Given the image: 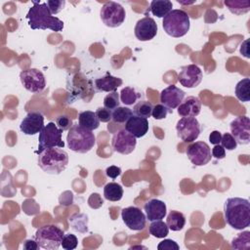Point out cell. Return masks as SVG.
Listing matches in <instances>:
<instances>
[{
	"mask_svg": "<svg viewBox=\"0 0 250 250\" xmlns=\"http://www.w3.org/2000/svg\"><path fill=\"white\" fill-rule=\"evenodd\" d=\"M63 231L55 225H45L35 232V240L39 246L47 250H57L63 236Z\"/></svg>",
	"mask_w": 250,
	"mask_h": 250,
	"instance_id": "obj_6",
	"label": "cell"
},
{
	"mask_svg": "<svg viewBox=\"0 0 250 250\" xmlns=\"http://www.w3.org/2000/svg\"><path fill=\"white\" fill-rule=\"evenodd\" d=\"M37 161L44 172L59 175L68 164V154L61 147H48L38 153Z\"/></svg>",
	"mask_w": 250,
	"mask_h": 250,
	"instance_id": "obj_3",
	"label": "cell"
},
{
	"mask_svg": "<svg viewBox=\"0 0 250 250\" xmlns=\"http://www.w3.org/2000/svg\"><path fill=\"white\" fill-rule=\"evenodd\" d=\"M189 161L195 166H204L212 158L211 148L205 142H194L190 144L186 150Z\"/></svg>",
	"mask_w": 250,
	"mask_h": 250,
	"instance_id": "obj_11",
	"label": "cell"
},
{
	"mask_svg": "<svg viewBox=\"0 0 250 250\" xmlns=\"http://www.w3.org/2000/svg\"><path fill=\"white\" fill-rule=\"evenodd\" d=\"M158 250H179L180 246L175 240L172 239H164L157 245Z\"/></svg>",
	"mask_w": 250,
	"mask_h": 250,
	"instance_id": "obj_42",
	"label": "cell"
},
{
	"mask_svg": "<svg viewBox=\"0 0 250 250\" xmlns=\"http://www.w3.org/2000/svg\"><path fill=\"white\" fill-rule=\"evenodd\" d=\"M135 36L140 41H149L157 34V24L150 17H145L139 20L134 28Z\"/></svg>",
	"mask_w": 250,
	"mask_h": 250,
	"instance_id": "obj_16",
	"label": "cell"
},
{
	"mask_svg": "<svg viewBox=\"0 0 250 250\" xmlns=\"http://www.w3.org/2000/svg\"><path fill=\"white\" fill-rule=\"evenodd\" d=\"M121 169L120 167L111 165L105 169V175L110 179H116L118 176L121 175Z\"/></svg>",
	"mask_w": 250,
	"mask_h": 250,
	"instance_id": "obj_44",
	"label": "cell"
},
{
	"mask_svg": "<svg viewBox=\"0 0 250 250\" xmlns=\"http://www.w3.org/2000/svg\"><path fill=\"white\" fill-rule=\"evenodd\" d=\"M178 137L185 143L194 142L201 133V127L195 117H183L176 124Z\"/></svg>",
	"mask_w": 250,
	"mask_h": 250,
	"instance_id": "obj_9",
	"label": "cell"
},
{
	"mask_svg": "<svg viewBox=\"0 0 250 250\" xmlns=\"http://www.w3.org/2000/svg\"><path fill=\"white\" fill-rule=\"evenodd\" d=\"M136 145L137 138L125 130V128L117 131L111 139V146L113 150L124 155L133 152L136 148Z\"/></svg>",
	"mask_w": 250,
	"mask_h": 250,
	"instance_id": "obj_12",
	"label": "cell"
},
{
	"mask_svg": "<svg viewBox=\"0 0 250 250\" xmlns=\"http://www.w3.org/2000/svg\"><path fill=\"white\" fill-rule=\"evenodd\" d=\"M146 214V219L150 222L156 221V220H162L166 216L167 213V207L166 204L159 199L152 198L148 200L144 207Z\"/></svg>",
	"mask_w": 250,
	"mask_h": 250,
	"instance_id": "obj_20",
	"label": "cell"
},
{
	"mask_svg": "<svg viewBox=\"0 0 250 250\" xmlns=\"http://www.w3.org/2000/svg\"><path fill=\"white\" fill-rule=\"evenodd\" d=\"M96 115L99 118L100 122H109L112 119V111L104 107H98L96 110Z\"/></svg>",
	"mask_w": 250,
	"mask_h": 250,
	"instance_id": "obj_39",
	"label": "cell"
},
{
	"mask_svg": "<svg viewBox=\"0 0 250 250\" xmlns=\"http://www.w3.org/2000/svg\"><path fill=\"white\" fill-rule=\"evenodd\" d=\"M22 246H23V249H25V250H37L40 248L37 241L32 240V239H26Z\"/></svg>",
	"mask_w": 250,
	"mask_h": 250,
	"instance_id": "obj_46",
	"label": "cell"
},
{
	"mask_svg": "<svg viewBox=\"0 0 250 250\" xmlns=\"http://www.w3.org/2000/svg\"><path fill=\"white\" fill-rule=\"evenodd\" d=\"M146 249V247L145 246H142V245H137V246H131L129 249Z\"/></svg>",
	"mask_w": 250,
	"mask_h": 250,
	"instance_id": "obj_48",
	"label": "cell"
},
{
	"mask_svg": "<svg viewBox=\"0 0 250 250\" xmlns=\"http://www.w3.org/2000/svg\"><path fill=\"white\" fill-rule=\"evenodd\" d=\"M149 233L156 238H164L169 233V228L162 220L152 221L148 227Z\"/></svg>",
	"mask_w": 250,
	"mask_h": 250,
	"instance_id": "obj_28",
	"label": "cell"
},
{
	"mask_svg": "<svg viewBox=\"0 0 250 250\" xmlns=\"http://www.w3.org/2000/svg\"><path fill=\"white\" fill-rule=\"evenodd\" d=\"M120 103V97L116 91L110 92L104 98V106L112 111L119 106Z\"/></svg>",
	"mask_w": 250,
	"mask_h": 250,
	"instance_id": "obj_34",
	"label": "cell"
},
{
	"mask_svg": "<svg viewBox=\"0 0 250 250\" xmlns=\"http://www.w3.org/2000/svg\"><path fill=\"white\" fill-rule=\"evenodd\" d=\"M119 97H120L121 103H123L126 105H132L138 101V99L141 97V94L138 93L132 87H124L121 90Z\"/></svg>",
	"mask_w": 250,
	"mask_h": 250,
	"instance_id": "obj_30",
	"label": "cell"
},
{
	"mask_svg": "<svg viewBox=\"0 0 250 250\" xmlns=\"http://www.w3.org/2000/svg\"><path fill=\"white\" fill-rule=\"evenodd\" d=\"M173 8V4L169 0H153L150 2L149 10L151 14L157 18H164Z\"/></svg>",
	"mask_w": 250,
	"mask_h": 250,
	"instance_id": "obj_24",
	"label": "cell"
},
{
	"mask_svg": "<svg viewBox=\"0 0 250 250\" xmlns=\"http://www.w3.org/2000/svg\"><path fill=\"white\" fill-rule=\"evenodd\" d=\"M152 107H153V105L151 104L150 102L139 101L137 104H135V105L133 107V113H134V115L147 119L148 117L151 116Z\"/></svg>",
	"mask_w": 250,
	"mask_h": 250,
	"instance_id": "obj_31",
	"label": "cell"
},
{
	"mask_svg": "<svg viewBox=\"0 0 250 250\" xmlns=\"http://www.w3.org/2000/svg\"><path fill=\"white\" fill-rule=\"evenodd\" d=\"M186 93L175 85H169L160 93V102L170 110L179 106L185 99Z\"/></svg>",
	"mask_w": 250,
	"mask_h": 250,
	"instance_id": "obj_18",
	"label": "cell"
},
{
	"mask_svg": "<svg viewBox=\"0 0 250 250\" xmlns=\"http://www.w3.org/2000/svg\"><path fill=\"white\" fill-rule=\"evenodd\" d=\"M62 130L60 129L55 122H49L39 133L38 137V149L37 153L41 152L48 147H61L64 146V143L62 140Z\"/></svg>",
	"mask_w": 250,
	"mask_h": 250,
	"instance_id": "obj_7",
	"label": "cell"
},
{
	"mask_svg": "<svg viewBox=\"0 0 250 250\" xmlns=\"http://www.w3.org/2000/svg\"><path fill=\"white\" fill-rule=\"evenodd\" d=\"M70 222H71V225H72V229H75L76 231H79V232H85L87 231V222H88V219H87V216L83 214H79L78 215V220H74V218H71L70 219Z\"/></svg>",
	"mask_w": 250,
	"mask_h": 250,
	"instance_id": "obj_35",
	"label": "cell"
},
{
	"mask_svg": "<svg viewBox=\"0 0 250 250\" xmlns=\"http://www.w3.org/2000/svg\"><path fill=\"white\" fill-rule=\"evenodd\" d=\"M248 42L249 40L246 39L240 46V53L245 57V58H250L249 52H248Z\"/></svg>",
	"mask_w": 250,
	"mask_h": 250,
	"instance_id": "obj_47",
	"label": "cell"
},
{
	"mask_svg": "<svg viewBox=\"0 0 250 250\" xmlns=\"http://www.w3.org/2000/svg\"><path fill=\"white\" fill-rule=\"evenodd\" d=\"M162 26L168 35L175 38L183 37L189 30V17L183 10H172L167 16L163 18Z\"/></svg>",
	"mask_w": 250,
	"mask_h": 250,
	"instance_id": "obj_5",
	"label": "cell"
},
{
	"mask_svg": "<svg viewBox=\"0 0 250 250\" xmlns=\"http://www.w3.org/2000/svg\"><path fill=\"white\" fill-rule=\"evenodd\" d=\"M78 124L90 131L96 130L100 126V120L96 115V112L91 110H85L78 115Z\"/></svg>",
	"mask_w": 250,
	"mask_h": 250,
	"instance_id": "obj_23",
	"label": "cell"
},
{
	"mask_svg": "<svg viewBox=\"0 0 250 250\" xmlns=\"http://www.w3.org/2000/svg\"><path fill=\"white\" fill-rule=\"evenodd\" d=\"M44 128V116L37 111L29 112L23 117L20 124V129L24 135H35Z\"/></svg>",
	"mask_w": 250,
	"mask_h": 250,
	"instance_id": "obj_17",
	"label": "cell"
},
{
	"mask_svg": "<svg viewBox=\"0 0 250 250\" xmlns=\"http://www.w3.org/2000/svg\"><path fill=\"white\" fill-rule=\"evenodd\" d=\"M169 112H171V110L169 108H167L164 104H157L153 105V107H152L151 116L156 120H161V119L166 118V116Z\"/></svg>",
	"mask_w": 250,
	"mask_h": 250,
	"instance_id": "obj_37",
	"label": "cell"
},
{
	"mask_svg": "<svg viewBox=\"0 0 250 250\" xmlns=\"http://www.w3.org/2000/svg\"><path fill=\"white\" fill-rule=\"evenodd\" d=\"M57 126L62 131L69 130L72 127V120L67 115H60L56 118Z\"/></svg>",
	"mask_w": 250,
	"mask_h": 250,
	"instance_id": "obj_40",
	"label": "cell"
},
{
	"mask_svg": "<svg viewBox=\"0 0 250 250\" xmlns=\"http://www.w3.org/2000/svg\"><path fill=\"white\" fill-rule=\"evenodd\" d=\"M230 134L239 145H247L250 143V120L249 117L238 116L229 124Z\"/></svg>",
	"mask_w": 250,
	"mask_h": 250,
	"instance_id": "obj_13",
	"label": "cell"
},
{
	"mask_svg": "<svg viewBox=\"0 0 250 250\" xmlns=\"http://www.w3.org/2000/svg\"><path fill=\"white\" fill-rule=\"evenodd\" d=\"M77 244H78V239L74 234L72 233L63 234L61 245L64 250H73L77 247Z\"/></svg>",
	"mask_w": 250,
	"mask_h": 250,
	"instance_id": "obj_36",
	"label": "cell"
},
{
	"mask_svg": "<svg viewBox=\"0 0 250 250\" xmlns=\"http://www.w3.org/2000/svg\"><path fill=\"white\" fill-rule=\"evenodd\" d=\"M125 130L135 138H143L148 131V121L146 118L132 115L125 123Z\"/></svg>",
	"mask_w": 250,
	"mask_h": 250,
	"instance_id": "obj_21",
	"label": "cell"
},
{
	"mask_svg": "<svg viewBox=\"0 0 250 250\" xmlns=\"http://www.w3.org/2000/svg\"><path fill=\"white\" fill-rule=\"evenodd\" d=\"M231 247L234 249H249L250 247V231L246 230L238 233L231 241Z\"/></svg>",
	"mask_w": 250,
	"mask_h": 250,
	"instance_id": "obj_33",
	"label": "cell"
},
{
	"mask_svg": "<svg viewBox=\"0 0 250 250\" xmlns=\"http://www.w3.org/2000/svg\"><path fill=\"white\" fill-rule=\"evenodd\" d=\"M212 157L216 158V159H223L226 157V149L219 144V145H215L214 147L212 148Z\"/></svg>",
	"mask_w": 250,
	"mask_h": 250,
	"instance_id": "obj_43",
	"label": "cell"
},
{
	"mask_svg": "<svg viewBox=\"0 0 250 250\" xmlns=\"http://www.w3.org/2000/svg\"><path fill=\"white\" fill-rule=\"evenodd\" d=\"M133 115V111L127 106H118L112 111V121L114 123L123 124Z\"/></svg>",
	"mask_w": 250,
	"mask_h": 250,
	"instance_id": "obj_32",
	"label": "cell"
},
{
	"mask_svg": "<svg viewBox=\"0 0 250 250\" xmlns=\"http://www.w3.org/2000/svg\"><path fill=\"white\" fill-rule=\"evenodd\" d=\"M224 4L228 7V9L229 10L230 13L234 14V15H243L246 14L247 12H249L250 10V3L249 1L245 0V1H225Z\"/></svg>",
	"mask_w": 250,
	"mask_h": 250,
	"instance_id": "obj_29",
	"label": "cell"
},
{
	"mask_svg": "<svg viewBox=\"0 0 250 250\" xmlns=\"http://www.w3.org/2000/svg\"><path fill=\"white\" fill-rule=\"evenodd\" d=\"M123 83L122 79L106 73L104 76L95 80V87L100 92H114Z\"/></svg>",
	"mask_w": 250,
	"mask_h": 250,
	"instance_id": "obj_22",
	"label": "cell"
},
{
	"mask_svg": "<svg viewBox=\"0 0 250 250\" xmlns=\"http://www.w3.org/2000/svg\"><path fill=\"white\" fill-rule=\"evenodd\" d=\"M201 102L197 97L188 96L178 106V114L182 117H195L200 113Z\"/></svg>",
	"mask_w": 250,
	"mask_h": 250,
	"instance_id": "obj_19",
	"label": "cell"
},
{
	"mask_svg": "<svg viewBox=\"0 0 250 250\" xmlns=\"http://www.w3.org/2000/svg\"><path fill=\"white\" fill-rule=\"evenodd\" d=\"M104 196L106 200L109 201H119L123 196V188L119 184L110 182L104 188Z\"/></svg>",
	"mask_w": 250,
	"mask_h": 250,
	"instance_id": "obj_26",
	"label": "cell"
},
{
	"mask_svg": "<svg viewBox=\"0 0 250 250\" xmlns=\"http://www.w3.org/2000/svg\"><path fill=\"white\" fill-rule=\"evenodd\" d=\"M224 214L229 227L241 230L250 225V202L241 197L228 198L224 204Z\"/></svg>",
	"mask_w": 250,
	"mask_h": 250,
	"instance_id": "obj_2",
	"label": "cell"
},
{
	"mask_svg": "<svg viewBox=\"0 0 250 250\" xmlns=\"http://www.w3.org/2000/svg\"><path fill=\"white\" fill-rule=\"evenodd\" d=\"M67 146L74 152L87 153L96 145V136L92 131L74 124L68 130L66 136Z\"/></svg>",
	"mask_w": 250,
	"mask_h": 250,
	"instance_id": "obj_4",
	"label": "cell"
},
{
	"mask_svg": "<svg viewBox=\"0 0 250 250\" xmlns=\"http://www.w3.org/2000/svg\"><path fill=\"white\" fill-rule=\"evenodd\" d=\"M203 74L196 64H188L181 67L178 81L186 88H195L202 81Z\"/></svg>",
	"mask_w": 250,
	"mask_h": 250,
	"instance_id": "obj_15",
	"label": "cell"
},
{
	"mask_svg": "<svg viewBox=\"0 0 250 250\" xmlns=\"http://www.w3.org/2000/svg\"><path fill=\"white\" fill-rule=\"evenodd\" d=\"M166 224L169 229L173 231H179L183 229L186 225V217L183 213L176 210H172L167 215Z\"/></svg>",
	"mask_w": 250,
	"mask_h": 250,
	"instance_id": "obj_25",
	"label": "cell"
},
{
	"mask_svg": "<svg viewBox=\"0 0 250 250\" xmlns=\"http://www.w3.org/2000/svg\"><path fill=\"white\" fill-rule=\"evenodd\" d=\"M33 6L29 8L26 20L31 29H51L60 32L63 29V21L53 16L48 8L47 3H39L33 1Z\"/></svg>",
	"mask_w": 250,
	"mask_h": 250,
	"instance_id": "obj_1",
	"label": "cell"
},
{
	"mask_svg": "<svg viewBox=\"0 0 250 250\" xmlns=\"http://www.w3.org/2000/svg\"><path fill=\"white\" fill-rule=\"evenodd\" d=\"M178 3H180V4H192V3H194V1H190V2H183V1H181V0H178Z\"/></svg>",
	"mask_w": 250,
	"mask_h": 250,
	"instance_id": "obj_49",
	"label": "cell"
},
{
	"mask_svg": "<svg viewBox=\"0 0 250 250\" xmlns=\"http://www.w3.org/2000/svg\"><path fill=\"white\" fill-rule=\"evenodd\" d=\"M235 97L240 102L250 101V79L243 78L235 86Z\"/></svg>",
	"mask_w": 250,
	"mask_h": 250,
	"instance_id": "obj_27",
	"label": "cell"
},
{
	"mask_svg": "<svg viewBox=\"0 0 250 250\" xmlns=\"http://www.w3.org/2000/svg\"><path fill=\"white\" fill-rule=\"evenodd\" d=\"M20 79L22 86L31 93H40L46 87L45 76L37 68H28L21 71Z\"/></svg>",
	"mask_w": 250,
	"mask_h": 250,
	"instance_id": "obj_10",
	"label": "cell"
},
{
	"mask_svg": "<svg viewBox=\"0 0 250 250\" xmlns=\"http://www.w3.org/2000/svg\"><path fill=\"white\" fill-rule=\"evenodd\" d=\"M237 143L235 139L232 137L230 133H225L222 135V140H221V146L227 149V150H233L237 146Z\"/></svg>",
	"mask_w": 250,
	"mask_h": 250,
	"instance_id": "obj_38",
	"label": "cell"
},
{
	"mask_svg": "<svg viewBox=\"0 0 250 250\" xmlns=\"http://www.w3.org/2000/svg\"><path fill=\"white\" fill-rule=\"evenodd\" d=\"M221 140H222V134L221 132L215 130L213 132L210 133L209 135V141L211 144L213 145H219L221 143Z\"/></svg>",
	"mask_w": 250,
	"mask_h": 250,
	"instance_id": "obj_45",
	"label": "cell"
},
{
	"mask_svg": "<svg viewBox=\"0 0 250 250\" xmlns=\"http://www.w3.org/2000/svg\"><path fill=\"white\" fill-rule=\"evenodd\" d=\"M47 5L51 14L56 15L63 9L65 5V1L64 0H49L47 1Z\"/></svg>",
	"mask_w": 250,
	"mask_h": 250,
	"instance_id": "obj_41",
	"label": "cell"
},
{
	"mask_svg": "<svg viewBox=\"0 0 250 250\" xmlns=\"http://www.w3.org/2000/svg\"><path fill=\"white\" fill-rule=\"evenodd\" d=\"M121 218L123 223L132 230H143L146 227V217L135 206H129L121 210Z\"/></svg>",
	"mask_w": 250,
	"mask_h": 250,
	"instance_id": "obj_14",
	"label": "cell"
},
{
	"mask_svg": "<svg viewBox=\"0 0 250 250\" xmlns=\"http://www.w3.org/2000/svg\"><path fill=\"white\" fill-rule=\"evenodd\" d=\"M100 17L104 25L108 27L120 26L126 18L125 9L117 2H105L100 11Z\"/></svg>",
	"mask_w": 250,
	"mask_h": 250,
	"instance_id": "obj_8",
	"label": "cell"
}]
</instances>
